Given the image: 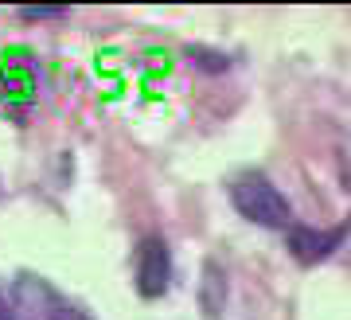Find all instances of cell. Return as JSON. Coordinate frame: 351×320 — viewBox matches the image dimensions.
I'll use <instances>...</instances> for the list:
<instances>
[{"label": "cell", "instance_id": "6da1fadb", "mask_svg": "<svg viewBox=\"0 0 351 320\" xmlns=\"http://www.w3.org/2000/svg\"><path fill=\"white\" fill-rule=\"evenodd\" d=\"M230 199L239 207L242 219L258 222V227H293V211H289V199L277 192L265 176H242L239 184L230 187Z\"/></svg>", "mask_w": 351, "mask_h": 320}, {"label": "cell", "instance_id": "7a4b0ae2", "mask_svg": "<svg viewBox=\"0 0 351 320\" xmlns=\"http://www.w3.org/2000/svg\"><path fill=\"white\" fill-rule=\"evenodd\" d=\"M168 282H172V254H168V242L149 234L137 250V289L141 297H164L168 293Z\"/></svg>", "mask_w": 351, "mask_h": 320}, {"label": "cell", "instance_id": "3957f363", "mask_svg": "<svg viewBox=\"0 0 351 320\" xmlns=\"http://www.w3.org/2000/svg\"><path fill=\"white\" fill-rule=\"evenodd\" d=\"M343 234H348V222L336 227V231H313V227H304V222H293V227H289V250H293L297 262L313 266V262H324L328 254L343 242Z\"/></svg>", "mask_w": 351, "mask_h": 320}, {"label": "cell", "instance_id": "277c9868", "mask_svg": "<svg viewBox=\"0 0 351 320\" xmlns=\"http://www.w3.org/2000/svg\"><path fill=\"white\" fill-rule=\"evenodd\" d=\"M0 78H4V98L27 102L36 94V67H32V55L24 47H12L0 55Z\"/></svg>", "mask_w": 351, "mask_h": 320}, {"label": "cell", "instance_id": "5b68a950", "mask_svg": "<svg viewBox=\"0 0 351 320\" xmlns=\"http://www.w3.org/2000/svg\"><path fill=\"white\" fill-rule=\"evenodd\" d=\"M20 16L24 20H59V16H66V8H20Z\"/></svg>", "mask_w": 351, "mask_h": 320}, {"label": "cell", "instance_id": "8992f818", "mask_svg": "<svg viewBox=\"0 0 351 320\" xmlns=\"http://www.w3.org/2000/svg\"><path fill=\"white\" fill-rule=\"evenodd\" d=\"M47 320H90L86 312H82V308H71V305H59L55 308V312H51Z\"/></svg>", "mask_w": 351, "mask_h": 320}, {"label": "cell", "instance_id": "52a82bcc", "mask_svg": "<svg viewBox=\"0 0 351 320\" xmlns=\"http://www.w3.org/2000/svg\"><path fill=\"white\" fill-rule=\"evenodd\" d=\"M0 320H20L16 317V308H12V301H8L4 293H0Z\"/></svg>", "mask_w": 351, "mask_h": 320}]
</instances>
